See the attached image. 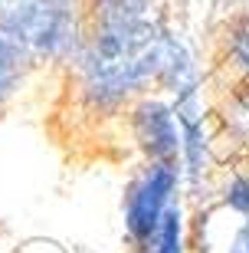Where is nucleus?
<instances>
[{"label": "nucleus", "instance_id": "nucleus-1", "mask_svg": "<svg viewBox=\"0 0 249 253\" xmlns=\"http://www.w3.org/2000/svg\"><path fill=\"white\" fill-rule=\"evenodd\" d=\"M167 23L154 0H89V33L75 56V89L95 115L128 112L157 83Z\"/></svg>", "mask_w": 249, "mask_h": 253}, {"label": "nucleus", "instance_id": "nucleus-2", "mask_svg": "<svg viewBox=\"0 0 249 253\" xmlns=\"http://www.w3.org/2000/svg\"><path fill=\"white\" fill-rule=\"evenodd\" d=\"M0 33L30 63H75L89 33L85 0H10L0 10Z\"/></svg>", "mask_w": 249, "mask_h": 253}, {"label": "nucleus", "instance_id": "nucleus-3", "mask_svg": "<svg viewBox=\"0 0 249 253\" xmlns=\"http://www.w3.org/2000/svg\"><path fill=\"white\" fill-rule=\"evenodd\" d=\"M180 188H184L180 165H151V161H144L131 174V181L125 184L121 214H125V237H128L135 253H141L154 240L167 211L174 204H180Z\"/></svg>", "mask_w": 249, "mask_h": 253}, {"label": "nucleus", "instance_id": "nucleus-4", "mask_svg": "<svg viewBox=\"0 0 249 253\" xmlns=\"http://www.w3.org/2000/svg\"><path fill=\"white\" fill-rule=\"evenodd\" d=\"M128 135L135 148L151 165H180V125L171 99L164 95H141L128 105Z\"/></svg>", "mask_w": 249, "mask_h": 253}, {"label": "nucleus", "instance_id": "nucleus-5", "mask_svg": "<svg viewBox=\"0 0 249 253\" xmlns=\"http://www.w3.org/2000/svg\"><path fill=\"white\" fill-rule=\"evenodd\" d=\"M30 66L33 63L23 56V49L13 46V43L0 33V109L17 95V89L23 85V79H27Z\"/></svg>", "mask_w": 249, "mask_h": 253}, {"label": "nucleus", "instance_id": "nucleus-6", "mask_svg": "<svg viewBox=\"0 0 249 253\" xmlns=\"http://www.w3.org/2000/svg\"><path fill=\"white\" fill-rule=\"evenodd\" d=\"M223 46H226V59H230L226 66L236 73V79L249 83V10L226 27Z\"/></svg>", "mask_w": 249, "mask_h": 253}, {"label": "nucleus", "instance_id": "nucleus-7", "mask_svg": "<svg viewBox=\"0 0 249 253\" xmlns=\"http://www.w3.org/2000/svg\"><path fill=\"white\" fill-rule=\"evenodd\" d=\"M141 253H187V220H184V207L174 204L167 211L161 230L154 234L148 247Z\"/></svg>", "mask_w": 249, "mask_h": 253}, {"label": "nucleus", "instance_id": "nucleus-8", "mask_svg": "<svg viewBox=\"0 0 249 253\" xmlns=\"http://www.w3.org/2000/svg\"><path fill=\"white\" fill-rule=\"evenodd\" d=\"M220 207H226L230 214L246 217L249 220V165L230 171V178L223 181L220 188Z\"/></svg>", "mask_w": 249, "mask_h": 253}, {"label": "nucleus", "instance_id": "nucleus-9", "mask_svg": "<svg viewBox=\"0 0 249 253\" xmlns=\"http://www.w3.org/2000/svg\"><path fill=\"white\" fill-rule=\"evenodd\" d=\"M226 211V207H223ZM226 217H230V230L223 234V244L216 253H249V220L246 217H236L226 211Z\"/></svg>", "mask_w": 249, "mask_h": 253}, {"label": "nucleus", "instance_id": "nucleus-10", "mask_svg": "<svg viewBox=\"0 0 249 253\" xmlns=\"http://www.w3.org/2000/svg\"><path fill=\"white\" fill-rule=\"evenodd\" d=\"M233 3H243V7H249V0H233Z\"/></svg>", "mask_w": 249, "mask_h": 253}, {"label": "nucleus", "instance_id": "nucleus-11", "mask_svg": "<svg viewBox=\"0 0 249 253\" xmlns=\"http://www.w3.org/2000/svg\"><path fill=\"white\" fill-rule=\"evenodd\" d=\"M7 3H10V0H0V10H3V7H7Z\"/></svg>", "mask_w": 249, "mask_h": 253}]
</instances>
